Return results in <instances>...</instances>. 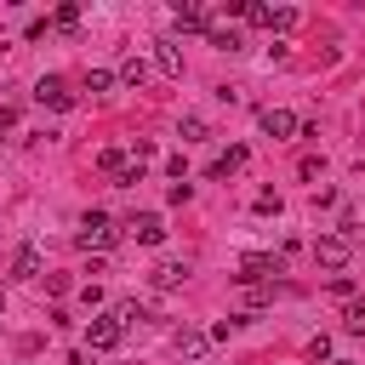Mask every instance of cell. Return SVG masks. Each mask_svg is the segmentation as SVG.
Listing matches in <instances>:
<instances>
[{
	"instance_id": "14",
	"label": "cell",
	"mask_w": 365,
	"mask_h": 365,
	"mask_svg": "<svg viewBox=\"0 0 365 365\" xmlns=\"http://www.w3.org/2000/svg\"><path fill=\"white\" fill-rule=\"evenodd\" d=\"M154 57H160V68H165V74H182V51H177V40H160V51H154Z\"/></svg>"
},
{
	"instance_id": "5",
	"label": "cell",
	"mask_w": 365,
	"mask_h": 365,
	"mask_svg": "<svg viewBox=\"0 0 365 365\" xmlns=\"http://www.w3.org/2000/svg\"><path fill=\"white\" fill-rule=\"evenodd\" d=\"M120 336H125V331H120V319H114V314H103V319H91V325H86V342H91V354H108V348H120Z\"/></svg>"
},
{
	"instance_id": "15",
	"label": "cell",
	"mask_w": 365,
	"mask_h": 365,
	"mask_svg": "<svg viewBox=\"0 0 365 365\" xmlns=\"http://www.w3.org/2000/svg\"><path fill=\"white\" fill-rule=\"evenodd\" d=\"M97 165H103L108 177H120V171L131 165V154H125V148H103V154H97Z\"/></svg>"
},
{
	"instance_id": "22",
	"label": "cell",
	"mask_w": 365,
	"mask_h": 365,
	"mask_svg": "<svg viewBox=\"0 0 365 365\" xmlns=\"http://www.w3.org/2000/svg\"><path fill=\"white\" fill-rule=\"evenodd\" d=\"M137 182H143V160H131V165L120 171V188H137Z\"/></svg>"
},
{
	"instance_id": "7",
	"label": "cell",
	"mask_w": 365,
	"mask_h": 365,
	"mask_svg": "<svg viewBox=\"0 0 365 365\" xmlns=\"http://www.w3.org/2000/svg\"><path fill=\"white\" fill-rule=\"evenodd\" d=\"M125 234H131L137 245H160V240H165V222H160L154 211H137V217L125 222Z\"/></svg>"
},
{
	"instance_id": "6",
	"label": "cell",
	"mask_w": 365,
	"mask_h": 365,
	"mask_svg": "<svg viewBox=\"0 0 365 365\" xmlns=\"http://www.w3.org/2000/svg\"><path fill=\"white\" fill-rule=\"evenodd\" d=\"M34 103H40V108H74V91H68L57 74H46V80L34 86Z\"/></svg>"
},
{
	"instance_id": "18",
	"label": "cell",
	"mask_w": 365,
	"mask_h": 365,
	"mask_svg": "<svg viewBox=\"0 0 365 365\" xmlns=\"http://www.w3.org/2000/svg\"><path fill=\"white\" fill-rule=\"evenodd\" d=\"M114 319H120V331H125V325H143L148 314H143V302H120V308H114Z\"/></svg>"
},
{
	"instance_id": "11",
	"label": "cell",
	"mask_w": 365,
	"mask_h": 365,
	"mask_svg": "<svg viewBox=\"0 0 365 365\" xmlns=\"http://www.w3.org/2000/svg\"><path fill=\"white\" fill-rule=\"evenodd\" d=\"M211 29V46H222V51H240V29L234 23H205Z\"/></svg>"
},
{
	"instance_id": "8",
	"label": "cell",
	"mask_w": 365,
	"mask_h": 365,
	"mask_svg": "<svg viewBox=\"0 0 365 365\" xmlns=\"http://www.w3.org/2000/svg\"><path fill=\"white\" fill-rule=\"evenodd\" d=\"M171 348H177L182 359H205V354H211V336H205V331H194V325H182V331L171 336Z\"/></svg>"
},
{
	"instance_id": "20",
	"label": "cell",
	"mask_w": 365,
	"mask_h": 365,
	"mask_svg": "<svg viewBox=\"0 0 365 365\" xmlns=\"http://www.w3.org/2000/svg\"><path fill=\"white\" fill-rule=\"evenodd\" d=\"M51 23H57V29H74V23H80V6H57Z\"/></svg>"
},
{
	"instance_id": "2",
	"label": "cell",
	"mask_w": 365,
	"mask_h": 365,
	"mask_svg": "<svg viewBox=\"0 0 365 365\" xmlns=\"http://www.w3.org/2000/svg\"><path fill=\"white\" fill-rule=\"evenodd\" d=\"M274 274H285V262H279L274 251H251V257H240V274H234V279H240V285H268Z\"/></svg>"
},
{
	"instance_id": "4",
	"label": "cell",
	"mask_w": 365,
	"mask_h": 365,
	"mask_svg": "<svg viewBox=\"0 0 365 365\" xmlns=\"http://www.w3.org/2000/svg\"><path fill=\"white\" fill-rule=\"evenodd\" d=\"M257 125H262V137H274V143H285V137H297V131H302L291 108H262V114H257Z\"/></svg>"
},
{
	"instance_id": "9",
	"label": "cell",
	"mask_w": 365,
	"mask_h": 365,
	"mask_svg": "<svg viewBox=\"0 0 365 365\" xmlns=\"http://www.w3.org/2000/svg\"><path fill=\"white\" fill-rule=\"evenodd\" d=\"M11 274H17V279H40V245H23V251L11 257Z\"/></svg>"
},
{
	"instance_id": "12",
	"label": "cell",
	"mask_w": 365,
	"mask_h": 365,
	"mask_svg": "<svg viewBox=\"0 0 365 365\" xmlns=\"http://www.w3.org/2000/svg\"><path fill=\"white\" fill-rule=\"evenodd\" d=\"M240 165H245V148H240V143H234V148H228V154H217V165H211V177H234V171H240Z\"/></svg>"
},
{
	"instance_id": "16",
	"label": "cell",
	"mask_w": 365,
	"mask_h": 365,
	"mask_svg": "<svg viewBox=\"0 0 365 365\" xmlns=\"http://www.w3.org/2000/svg\"><path fill=\"white\" fill-rule=\"evenodd\" d=\"M120 80H125V86H143V80H148V63H143V57H125V63H120Z\"/></svg>"
},
{
	"instance_id": "1",
	"label": "cell",
	"mask_w": 365,
	"mask_h": 365,
	"mask_svg": "<svg viewBox=\"0 0 365 365\" xmlns=\"http://www.w3.org/2000/svg\"><path fill=\"white\" fill-rule=\"evenodd\" d=\"M80 245H86V251H114V245H120L114 217H108V211H86V217H80Z\"/></svg>"
},
{
	"instance_id": "17",
	"label": "cell",
	"mask_w": 365,
	"mask_h": 365,
	"mask_svg": "<svg viewBox=\"0 0 365 365\" xmlns=\"http://www.w3.org/2000/svg\"><path fill=\"white\" fill-rule=\"evenodd\" d=\"M86 91H91V97L114 91V74H108V68H86Z\"/></svg>"
},
{
	"instance_id": "10",
	"label": "cell",
	"mask_w": 365,
	"mask_h": 365,
	"mask_svg": "<svg viewBox=\"0 0 365 365\" xmlns=\"http://www.w3.org/2000/svg\"><path fill=\"white\" fill-rule=\"evenodd\" d=\"M182 279H188V262H160V268H154V285H160V291H171V285H182Z\"/></svg>"
},
{
	"instance_id": "21",
	"label": "cell",
	"mask_w": 365,
	"mask_h": 365,
	"mask_svg": "<svg viewBox=\"0 0 365 365\" xmlns=\"http://www.w3.org/2000/svg\"><path fill=\"white\" fill-rule=\"evenodd\" d=\"M200 137H205V120L188 114V120H182V143H200Z\"/></svg>"
},
{
	"instance_id": "25",
	"label": "cell",
	"mask_w": 365,
	"mask_h": 365,
	"mask_svg": "<svg viewBox=\"0 0 365 365\" xmlns=\"http://www.w3.org/2000/svg\"><path fill=\"white\" fill-rule=\"evenodd\" d=\"M336 365H354V359H336Z\"/></svg>"
},
{
	"instance_id": "13",
	"label": "cell",
	"mask_w": 365,
	"mask_h": 365,
	"mask_svg": "<svg viewBox=\"0 0 365 365\" xmlns=\"http://www.w3.org/2000/svg\"><path fill=\"white\" fill-rule=\"evenodd\" d=\"M205 23H211L205 6H177V29H205Z\"/></svg>"
},
{
	"instance_id": "23",
	"label": "cell",
	"mask_w": 365,
	"mask_h": 365,
	"mask_svg": "<svg viewBox=\"0 0 365 365\" xmlns=\"http://www.w3.org/2000/svg\"><path fill=\"white\" fill-rule=\"evenodd\" d=\"M257 211L262 217H279V194H257Z\"/></svg>"
},
{
	"instance_id": "19",
	"label": "cell",
	"mask_w": 365,
	"mask_h": 365,
	"mask_svg": "<svg viewBox=\"0 0 365 365\" xmlns=\"http://www.w3.org/2000/svg\"><path fill=\"white\" fill-rule=\"evenodd\" d=\"M342 325H348V331H365V297H359V302H348V314H342Z\"/></svg>"
},
{
	"instance_id": "24",
	"label": "cell",
	"mask_w": 365,
	"mask_h": 365,
	"mask_svg": "<svg viewBox=\"0 0 365 365\" xmlns=\"http://www.w3.org/2000/svg\"><path fill=\"white\" fill-rule=\"evenodd\" d=\"M308 359H331V336H314L308 342Z\"/></svg>"
},
{
	"instance_id": "3",
	"label": "cell",
	"mask_w": 365,
	"mask_h": 365,
	"mask_svg": "<svg viewBox=\"0 0 365 365\" xmlns=\"http://www.w3.org/2000/svg\"><path fill=\"white\" fill-rule=\"evenodd\" d=\"M348 257H354V240L348 234H319L314 240V262L319 268H348Z\"/></svg>"
}]
</instances>
